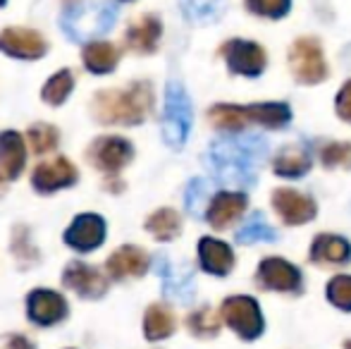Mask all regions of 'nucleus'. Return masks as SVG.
Here are the masks:
<instances>
[{
	"label": "nucleus",
	"mask_w": 351,
	"mask_h": 349,
	"mask_svg": "<svg viewBox=\"0 0 351 349\" xmlns=\"http://www.w3.org/2000/svg\"><path fill=\"white\" fill-rule=\"evenodd\" d=\"M153 110V88L134 82L127 88H106L93 98V115L103 125H141Z\"/></svg>",
	"instance_id": "obj_1"
},
{
	"label": "nucleus",
	"mask_w": 351,
	"mask_h": 349,
	"mask_svg": "<svg viewBox=\"0 0 351 349\" xmlns=\"http://www.w3.org/2000/svg\"><path fill=\"white\" fill-rule=\"evenodd\" d=\"M210 127L220 132H244L249 127H263V130H282L291 122V108L287 103H251V106H232V103H217L208 110Z\"/></svg>",
	"instance_id": "obj_2"
},
{
	"label": "nucleus",
	"mask_w": 351,
	"mask_h": 349,
	"mask_svg": "<svg viewBox=\"0 0 351 349\" xmlns=\"http://www.w3.org/2000/svg\"><path fill=\"white\" fill-rule=\"evenodd\" d=\"M117 8L106 3L91 5H72L62 17V29L74 41H88L93 36H101L115 24Z\"/></svg>",
	"instance_id": "obj_3"
},
{
	"label": "nucleus",
	"mask_w": 351,
	"mask_h": 349,
	"mask_svg": "<svg viewBox=\"0 0 351 349\" xmlns=\"http://www.w3.org/2000/svg\"><path fill=\"white\" fill-rule=\"evenodd\" d=\"M220 316L232 333L241 340H258L265 330V318L261 311V304L249 294H234L227 297L220 306Z\"/></svg>",
	"instance_id": "obj_4"
},
{
	"label": "nucleus",
	"mask_w": 351,
	"mask_h": 349,
	"mask_svg": "<svg viewBox=\"0 0 351 349\" xmlns=\"http://www.w3.org/2000/svg\"><path fill=\"white\" fill-rule=\"evenodd\" d=\"M289 70L299 84H320L328 80V62L318 38L301 36L289 46Z\"/></svg>",
	"instance_id": "obj_5"
},
{
	"label": "nucleus",
	"mask_w": 351,
	"mask_h": 349,
	"mask_svg": "<svg viewBox=\"0 0 351 349\" xmlns=\"http://www.w3.org/2000/svg\"><path fill=\"white\" fill-rule=\"evenodd\" d=\"M191 130V103L182 84L170 82L165 88V112H162V139L172 149H180Z\"/></svg>",
	"instance_id": "obj_6"
},
{
	"label": "nucleus",
	"mask_w": 351,
	"mask_h": 349,
	"mask_svg": "<svg viewBox=\"0 0 351 349\" xmlns=\"http://www.w3.org/2000/svg\"><path fill=\"white\" fill-rule=\"evenodd\" d=\"M220 56L232 75L249 77V80L261 77L265 72V67H268L265 48L256 41H249V38H230V41H225L220 48Z\"/></svg>",
	"instance_id": "obj_7"
},
{
	"label": "nucleus",
	"mask_w": 351,
	"mask_h": 349,
	"mask_svg": "<svg viewBox=\"0 0 351 349\" xmlns=\"http://www.w3.org/2000/svg\"><path fill=\"white\" fill-rule=\"evenodd\" d=\"M256 285L263 292L278 294H301L304 289V275L291 261L282 256H265L256 270Z\"/></svg>",
	"instance_id": "obj_8"
},
{
	"label": "nucleus",
	"mask_w": 351,
	"mask_h": 349,
	"mask_svg": "<svg viewBox=\"0 0 351 349\" xmlns=\"http://www.w3.org/2000/svg\"><path fill=\"white\" fill-rule=\"evenodd\" d=\"M258 160L261 154H256L251 144H244V141H220L210 151L213 168L237 180H244V173H251V170L256 173Z\"/></svg>",
	"instance_id": "obj_9"
},
{
	"label": "nucleus",
	"mask_w": 351,
	"mask_h": 349,
	"mask_svg": "<svg viewBox=\"0 0 351 349\" xmlns=\"http://www.w3.org/2000/svg\"><path fill=\"white\" fill-rule=\"evenodd\" d=\"M270 206H273L275 215L289 228H299L315 218L318 213V204L313 196L304 194V191L289 189V186H280L270 196Z\"/></svg>",
	"instance_id": "obj_10"
},
{
	"label": "nucleus",
	"mask_w": 351,
	"mask_h": 349,
	"mask_svg": "<svg viewBox=\"0 0 351 349\" xmlns=\"http://www.w3.org/2000/svg\"><path fill=\"white\" fill-rule=\"evenodd\" d=\"M134 156V149L122 136H101L88 149V160L108 175H117Z\"/></svg>",
	"instance_id": "obj_11"
},
{
	"label": "nucleus",
	"mask_w": 351,
	"mask_h": 349,
	"mask_svg": "<svg viewBox=\"0 0 351 349\" xmlns=\"http://www.w3.org/2000/svg\"><path fill=\"white\" fill-rule=\"evenodd\" d=\"M249 208V196L244 191H217L206 208V220L213 230H227Z\"/></svg>",
	"instance_id": "obj_12"
},
{
	"label": "nucleus",
	"mask_w": 351,
	"mask_h": 349,
	"mask_svg": "<svg viewBox=\"0 0 351 349\" xmlns=\"http://www.w3.org/2000/svg\"><path fill=\"white\" fill-rule=\"evenodd\" d=\"M308 261L318 268H342L351 261V242L330 232L315 234L308 249Z\"/></svg>",
	"instance_id": "obj_13"
},
{
	"label": "nucleus",
	"mask_w": 351,
	"mask_h": 349,
	"mask_svg": "<svg viewBox=\"0 0 351 349\" xmlns=\"http://www.w3.org/2000/svg\"><path fill=\"white\" fill-rule=\"evenodd\" d=\"M46 38L34 29L10 27L0 34V51L22 60H38L46 56Z\"/></svg>",
	"instance_id": "obj_14"
},
{
	"label": "nucleus",
	"mask_w": 351,
	"mask_h": 349,
	"mask_svg": "<svg viewBox=\"0 0 351 349\" xmlns=\"http://www.w3.org/2000/svg\"><path fill=\"white\" fill-rule=\"evenodd\" d=\"M62 285L84 299H98L106 294L108 278L101 270L93 268V265L74 261V263H67L65 273H62Z\"/></svg>",
	"instance_id": "obj_15"
},
{
	"label": "nucleus",
	"mask_w": 351,
	"mask_h": 349,
	"mask_svg": "<svg viewBox=\"0 0 351 349\" xmlns=\"http://www.w3.org/2000/svg\"><path fill=\"white\" fill-rule=\"evenodd\" d=\"M27 313L36 326H56L67 316V302L51 289H34L27 297Z\"/></svg>",
	"instance_id": "obj_16"
},
{
	"label": "nucleus",
	"mask_w": 351,
	"mask_h": 349,
	"mask_svg": "<svg viewBox=\"0 0 351 349\" xmlns=\"http://www.w3.org/2000/svg\"><path fill=\"white\" fill-rule=\"evenodd\" d=\"M106 239V220L96 213H84L74 218V223L67 228L65 242L77 252H91L98 249Z\"/></svg>",
	"instance_id": "obj_17"
},
{
	"label": "nucleus",
	"mask_w": 351,
	"mask_h": 349,
	"mask_svg": "<svg viewBox=\"0 0 351 349\" xmlns=\"http://www.w3.org/2000/svg\"><path fill=\"white\" fill-rule=\"evenodd\" d=\"M74 182H77V168L67 158H53L48 163H41L32 177L34 189L41 194H51V191L70 186Z\"/></svg>",
	"instance_id": "obj_18"
},
{
	"label": "nucleus",
	"mask_w": 351,
	"mask_h": 349,
	"mask_svg": "<svg viewBox=\"0 0 351 349\" xmlns=\"http://www.w3.org/2000/svg\"><path fill=\"white\" fill-rule=\"evenodd\" d=\"M237 263V256L232 252V247L222 239L215 237H201L199 239V265L210 275L225 278L232 273Z\"/></svg>",
	"instance_id": "obj_19"
},
{
	"label": "nucleus",
	"mask_w": 351,
	"mask_h": 349,
	"mask_svg": "<svg viewBox=\"0 0 351 349\" xmlns=\"http://www.w3.org/2000/svg\"><path fill=\"white\" fill-rule=\"evenodd\" d=\"M148 254L141 247H120L110 258H108L106 268L110 278L127 280V278H141L148 270Z\"/></svg>",
	"instance_id": "obj_20"
},
{
	"label": "nucleus",
	"mask_w": 351,
	"mask_h": 349,
	"mask_svg": "<svg viewBox=\"0 0 351 349\" xmlns=\"http://www.w3.org/2000/svg\"><path fill=\"white\" fill-rule=\"evenodd\" d=\"M311 168H313V160L304 146H282L273 156V173L285 180H301L304 175H308Z\"/></svg>",
	"instance_id": "obj_21"
},
{
	"label": "nucleus",
	"mask_w": 351,
	"mask_h": 349,
	"mask_svg": "<svg viewBox=\"0 0 351 349\" xmlns=\"http://www.w3.org/2000/svg\"><path fill=\"white\" fill-rule=\"evenodd\" d=\"M162 34V24L156 14H143V17L136 19L130 29H127L125 38L127 46L132 48L134 53H153L158 48V41H160Z\"/></svg>",
	"instance_id": "obj_22"
},
{
	"label": "nucleus",
	"mask_w": 351,
	"mask_h": 349,
	"mask_svg": "<svg viewBox=\"0 0 351 349\" xmlns=\"http://www.w3.org/2000/svg\"><path fill=\"white\" fill-rule=\"evenodd\" d=\"M27 163V151L24 141L17 132H3L0 134V175L3 180H14L22 173Z\"/></svg>",
	"instance_id": "obj_23"
},
{
	"label": "nucleus",
	"mask_w": 351,
	"mask_h": 349,
	"mask_svg": "<svg viewBox=\"0 0 351 349\" xmlns=\"http://www.w3.org/2000/svg\"><path fill=\"white\" fill-rule=\"evenodd\" d=\"M175 326H177L175 313L167 306H162V304H153L143 313V335L151 342H160L165 337H170L175 333Z\"/></svg>",
	"instance_id": "obj_24"
},
{
	"label": "nucleus",
	"mask_w": 351,
	"mask_h": 349,
	"mask_svg": "<svg viewBox=\"0 0 351 349\" xmlns=\"http://www.w3.org/2000/svg\"><path fill=\"white\" fill-rule=\"evenodd\" d=\"M82 58H84V65H86L88 72H93V75H108V72L115 70L120 53H117V48L112 46V43L96 41V43H88V46L84 48Z\"/></svg>",
	"instance_id": "obj_25"
},
{
	"label": "nucleus",
	"mask_w": 351,
	"mask_h": 349,
	"mask_svg": "<svg viewBox=\"0 0 351 349\" xmlns=\"http://www.w3.org/2000/svg\"><path fill=\"white\" fill-rule=\"evenodd\" d=\"M146 230L158 239V242H170V239L180 237L182 218H180V213L172 208H158L156 213L148 215Z\"/></svg>",
	"instance_id": "obj_26"
},
{
	"label": "nucleus",
	"mask_w": 351,
	"mask_h": 349,
	"mask_svg": "<svg viewBox=\"0 0 351 349\" xmlns=\"http://www.w3.org/2000/svg\"><path fill=\"white\" fill-rule=\"evenodd\" d=\"M186 328L194 337H201V340H210L220 333L222 328V316L215 311L213 306H201L196 311L189 313L186 318Z\"/></svg>",
	"instance_id": "obj_27"
},
{
	"label": "nucleus",
	"mask_w": 351,
	"mask_h": 349,
	"mask_svg": "<svg viewBox=\"0 0 351 349\" xmlns=\"http://www.w3.org/2000/svg\"><path fill=\"white\" fill-rule=\"evenodd\" d=\"M158 268H160V275H162V280H165V294H170V297H175V299H182V302H184V299H191V278L189 275L175 270L165 258L158 261Z\"/></svg>",
	"instance_id": "obj_28"
},
{
	"label": "nucleus",
	"mask_w": 351,
	"mask_h": 349,
	"mask_svg": "<svg viewBox=\"0 0 351 349\" xmlns=\"http://www.w3.org/2000/svg\"><path fill=\"white\" fill-rule=\"evenodd\" d=\"M74 88V75L70 70H60L58 75H53L51 80L46 82V86H43V101L48 103V106H60V103H65V98L70 96V91Z\"/></svg>",
	"instance_id": "obj_29"
},
{
	"label": "nucleus",
	"mask_w": 351,
	"mask_h": 349,
	"mask_svg": "<svg viewBox=\"0 0 351 349\" xmlns=\"http://www.w3.org/2000/svg\"><path fill=\"white\" fill-rule=\"evenodd\" d=\"M325 297L339 311H351V275L339 273L330 278L325 285Z\"/></svg>",
	"instance_id": "obj_30"
},
{
	"label": "nucleus",
	"mask_w": 351,
	"mask_h": 349,
	"mask_svg": "<svg viewBox=\"0 0 351 349\" xmlns=\"http://www.w3.org/2000/svg\"><path fill=\"white\" fill-rule=\"evenodd\" d=\"M320 163L323 168L335 170V168H351V144L349 141H330L320 149Z\"/></svg>",
	"instance_id": "obj_31"
},
{
	"label": "nucleus",
	"mask_w": 351,
	"mask_h": 349,
	"mask_svg": "<svg viewBox=\"0 0 351 349\" xmlns=\"http://www.w3.org/2000/svg\"><path fill=\"white\" fill-rule=\"evenodd\" d=\"M273 239H275V230L265 223V218L261 213H256L254 220H249L237 232V242L239 244H258V242H273Z\"/></svg>",
	"instance_id": "obj_32"
},
{
	"label": "nucleus",
	"mask_w": 351,
	"mask_h": 349,
	"mask_svg": "<svg viewBox=\"0 0 351 349\" xmlns=\"http://www.w3.org/2000/svg\"><path fill=\"white\" fill-rule=\"evenodd\" d=\"M244 8L261 19H282L289 14L291 0H244Z\"/></svg>",
	"instance_id": "obj_33"
},
{
	"label": "nucleus",
	"mask_w": 351,
	"mask_h": 349,
	"mask_svg": "<svg viewBox=\"0 0 351 349\" xmlns=\"http://www.w3.org/2000/svg\"><path fill=\"white\" fill-rule=\"evenodd\" d=\"M58 141H60V134H58V130L51 125H34L32 130H29V146H32V151L38 156L53 151L58 146Z\"/></svg>",
	"instance_id": "obj_34"
},
{
	"label": "nucleus",
	"mask_w": 351,
	"mask_h": 349,
	"mask_svg": "<svg viewBox=\"0 0 351 349\" xmlns=\"http://www.w3.org/2000/svg\"><path fill=\"white\" fill-rule=\"evenodd\" d=\"M182 8H184V14H189L191 19L204 22V19L215 17L220 3L217 0H182Z\"/></svg>",
	"instance_id": "obj_35"
},
{
	"label": "nucleus",
	"mask_w": 351,
	"mask_h": 349,
	"mask_svg": "<svg viewBox=\"0 0 351 349\" xmlns=\"http://www.w3.org/2000/svg\"><path fill=\"white\" fill-rule=\"evenodd\" d=\"M12 254L19 258V261L29 263V261H38L36 249L29 244V232L27 228H17V232L12 234Z\"/></svg>",
	"instance_id": "obj_36"
},
{
	"label": "nucleus",
	"mask_w": 351,
	"mask_h": 349,
	"mask_svg": "<svg viewBox=\"0 0 351 349\" xmlns=\"http://www.w3.org/2000/svg\"><path fill=\"white\" fill-rule=\"evenodd\" d=\"M335 110H337L339 120H344L351 125V80L344 82L342 88L337 91V98H335Z\"/></svg>",
	"instance_id": "obj_37"
},
{
	"label": "nucleus",
	"mask_w": 351,
	"mask_h": 349,
	"mask_svg": "<svg viewBox=\"0 0 351 349\" xmlns=\"http://www.w3.org/2000/svg\"><path fill=\"white\" fill-rule=\"evenodd\" d=\"M8 349H34L32 342L22 335H14V337H8Z\"/></svg>",
	"instance_id": "obj_38"
},
{
	"label": "nucleus",
	"mask_w": 351,
	"mask_h": 349,
	"mask_svg": "<svg viewBox=\"0 0 351 349\" xmlns=\"http://www.w3.org/2000/svg\"><path fill=\"white\" fill-rule=\"evenodd\" d=\"M344 349H351V340H347V342H344Z\"/></svg>",
	"instance_id": "obj_39"
},
{
	"label": "nucleus",
	"mask_w": 351,
	"mask_h": 349,
	"mask_svg": "<svg viewBox=\"0 0 351 349\" xmlns=\"http://www.w3.org/2000/svg\"><path fill=\"white\" fill-rule=\"evenodd\" d=\"M0 5H5V0H0Z\"/></svg>",
	"instance_id": "obj_40"
},
{
	"label": "nucleus",
	"mask_w": 351,
	"mask_h": 349,
	"mask_svg": "<svg viewBox=\"0 0 351 349\" xmlns=\"http://www.w3.org/2000/svg\"><path fill=\"white\" fill-rule=\"evenodd\" d=\"M120 3H127V0H120Z\"/></svg>",
	"instance_id": "obj_41"
},
{
	"label": "nucleus",
	"mask_w": 351,
	"mask_h": 349,
	"mask_svg": "<svg viewBox=\"0 0 351 349\" xmlns=\"http://www.w3.org/2000/svg\"><path fill=\"white\" fill-rule=\"evenodd\" d=\"M0 182H3V175H0Z\"/></svg>",
	"instance_id": "obj_42"
}]
</instances>
